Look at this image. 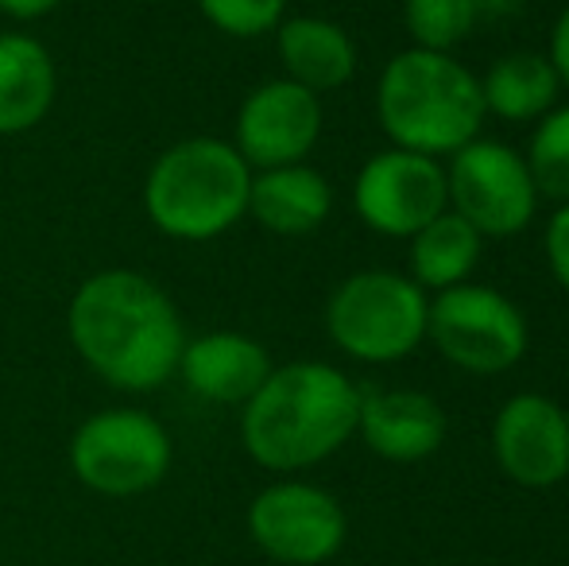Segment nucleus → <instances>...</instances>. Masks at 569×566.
I'll use <instances>...</instances> for the list:
<instances>
[{
	"mask_svg": "<svg viewBox=\"0 0 569 566\" xmlns=\"http://www.w3.org/2000/svg\"><path fill=\"white\" fill-rule=\"evenodd\" d=\"M70 469L101 497H140L171 469V435L140 408L98 411L70 438Z\"/></svg>",
	"mask_w": 569,
	"mask_h": 566,
	"instance_id": "7",
	"label": "nucleus"
},
{
	"mask_svg": "<svg viewBox=\"0 0 569 566\" xmlns=\"http://www.w3.org/2000/svg\"><path fill=\"white\" fill-rule=\"evenodd\" d=\"M198 12L232 39H260L283 23L287 0H198Z\"/></svg>",
	"mask_w": 569,
	"mask_h": 566,
	"instance_id": "22",
	"label": "nucleus"
},
{
	"mask_svg": "<svg viewBox=\"0 0 569 566\" xmlns=\"http://www.w3.org/2000/svg\"><path fill=\"white\" fill-rule=\"evenodd\" d=\"M480 257H485V237L453 210H446L407 241V276L427 295H438L457 284H469Z\"/></svg>",
	"mask_w": 569,
	"mask_h": 566,
	"instance_id": "19",
	"label": "nucleus"
},
{
	"mask_svg": "<svg viewBox=\"0 0 569 566\" xmlns=\"http://www.w3.org/2000/svg\"><path fill=\"white\" fill-rule=\"evenodd\" d=\"M480 78L461 59L407 47L376 82V121L391 148L450 159L485 129Z\"/></svg>",
	"mask_w": 569,
	"mask_h": 566,
	"instance_id": "3",
	"label": "nucleus"
},
{
	"mask_svg": "<svg viewBox=\"0 0 569 566\" xmlns=\"http://www.w3.org/2000/svg\"><path fill=\"white\" fill-rule=\"evenodd\" d=\"M74 354L120 393H151L179 373L187 326L156 280L109 268L74 291L67 307Z\"/></svg>",
	"mask_w": 569,
	"mask_h": 566,
	"instance_id": "1",
	"label": "nucleus"
},
{
	"mask_svg": "<svg viewBox=\"0 0 569 566\" xmlns=\"http://www.w3.org/2000/svg\"><path fill=\"white\" fill-rule=\"evenodd\" d=\"M450 210L465 218L485 241L516 237L539 214V190L523 156L511 143L477 137L450 156L446 167Z\"/></svg>",
	"mask_w": 569,
	"mask_h": 566,
	"instance_id": "8",
	"label": "nucleus"
},
{
	"mask_svg": "<svg viewBox=\"0 0 569 566\" xmlns=\"http://www.w3.org/2000/svg\"><path fill=\"white\" fill-rule=\"evenodd\" d=\"M496 466L519 489H555L569 477V416L542 393H519L492 419Z\"/></svg>",
	"mask_w": 569,
	"mask_h": 566,
	"instance_id": "12",
	"label": "nucleus"
},
{
	"mask_svg": "<svg viewBox=\"0 0 569 566\" xmlns=\"http://www.w3.org/2000/svg\"><path fill=\"white\" fill-rule=\"evenodd\" d=\"M480 98H485L488 117H500L508 125H531L558 106L562 82H558L547 54L508 51L485 70Z\"/></svg>",
	"mask_w": 569,
	"mask_h": 566,
	"instance_id": "18",
	"label": "nucleus"
},
{
	"mask_svg": "<svg viewBox=\"0 0 569 566\" xmlns=\"http://www.w3.org/2000/svg\"><path fill=\"white\" fill-rule=\"evenodd\" d=\"M427 341L469 377H500L523 361L531 330L508 295L469 280L430 299Z\"/></svg>",
	"mask_w": 569,
	"mask_h": 566,
	"instance_id": "6",
	"label": "nucleus"
},
{
	"mask_svg": "<svg viewBox=\"0 0 569 566\" xmlns=\"http://www.w3.org/2000/svg\"><path fill=\"white\" fill-rule=\"evenodd\" d=\"M360 416V388L326 361H291L268 373L240 408V443L256 466L299 474L333 458Z\"/></svg>",
	"mask_w": 569,
	"mask_h": 566,
	"instance_id": "2",
	"label": "nucleus"
},
{
	"mask_svg": "<svg viewBox=\"0 0 569 566\" xmlns=\"http://www.w3.org/2000/svg\"><path fill=\"white\" fill-rule=\"evenodd\" d=\"M276 51L283 78L310 93H333L357 75V43L341 23L326 16H287L276 28Z\"/></svg>",
	"mask_w": 569,
	"mask_h": 566,
	"instance_id": "15",
	"label": "nucleus"
},
{
	"mask_svg": "<svg viewBox=\"0 0 569 566\" xmlns=\"http://www.w3.org/2000/svg\"><path fill=\"white\" fill-rule=\"evenodd\" d=\"M318 137H322V98L295 86L291 78L256 86L240 101L232 125V148L252 171L307 163Z\"/></svg>",
	"mask_w": 569,
	"mask_h": 566,
	"instance_id": "11",
	"label": "nucleus"
},
{
	"mask_svg": "<svg viewBox=\"0 0 569 566\" xmlns=\"http://www.w3.org/2000/svg\"><path fill=\"white\" fill-rule=\"evenodd\" d=\"M519 4H523V0H477L480 20H503V16L519 12Z\"/></svg>",
	"mask_w": 569,
	"mask_h": 566,
	"instance_id": "26",
	"label": "nucleus"
},
{
	"mask_svg": "<svg viewBox=\"0 0 569 566\" xmlns=\"http://www.w3.org/2000/svg\"><path fill=\"white\" fill-rule=\"evenodd\" d=\"M59 75L54 59L36 36H0V137L31 132L54 106Z\"/></svg>",
	"mask_w": 569,
	"mask_h": 566,
	"instance_id": "17",
	"label": "nucleus"
},
{
	"mask_svg": "<svg viewBox=\"0 0 569 566\" xmlns=\"http://www.w3.org/2000/svg\"><path fill=\"white\" fill-rule=\"evenodd\" d=\"M248 536L283 566H322L345 547L349 520L333 493L310 481H276L248 505Z\"/></svg>",
	"mask_w": 569,
	"mask_h": 566,
	"instance_id": "9",
	"label": "nucleus"
},
{
	"mask_svg": "<svg viewBox=\"0 0 569 566\" xmlns=\"http://www.w3.org/2000/svg\"><path fill=\"white\" fill-rule=\"evenodd\" d=\"M547 59H550V67H555L558 82H562V90H569V4L558 12V20H555Z\"/></svg>",
	"mask_w": 569,
	"mask_h": 566,
	"instance_id": "24",
	"label": "nucleus"
},
{
	"mask_svg": "<svg viewBox=\"0 0 569 566\" xmlns=\"http://www.w3.org/2000/svg\"><path fill=\"white\" fill-rule=\"evenodd\" d=\"M430 295L411 276L391 268L352 272L326 302V330L345 357L391 365L427 341Z\"/></svg>",
	"mask_w": 569,
	"mask_h": 566,
	"instance_id": "5",
	"label": "nucleus"
},
{
	"mask_svg": "<svg viewBox=\"0 0 569 566\" xmlns=\"http://www.w3.org/2000/svg\"><path fill=\"white\" fill-rule=\"evenodd\" d=\"M446 430H450L446 411L430 393H419V388L360 393L357 435L376 458L396 461V466L427 461L430 454L442 450Z\"/></svg>",
	"mask_w": 569,
	"mask_h": 566,
	"instance_id": "13",
	"label": "nucleus"
},
{
	"mask_svg": "<svg viewBox=\"0 0 569 566\" xmlns=\"http://www.w3.org/2000/svg\"><path fill=\"white\" fill-rule=\"evenodd\" d=\"M276 369L268 349L240 330H210L187 338L179 357V377L194 396L210 404H240L244 408L256 388Z\"/></svg>",
	"mask_w": 569,
	"mask_h": 566,
	"instance_id": "14",
	"label": "nucleus"
},
{
	"mask_svg": "<svg viewBox=\"0 0 569 566\" xmlns=\"http://www.w3.org/2000/svg\"><path fill=\"white\" fill-rule=\"evenodd\" d=\"M59 8V0H0V16L8 20H43Z\"/></svg>",
	"mask_w": 569,
	"mask_h": 566,
	"instance_id": "25",
	"label": "nucleus"
},
{
	"mask_svg": "<svg viewBox=\"0 0 569 566\" xmlns=\"http://www.w3.org/2000/svg\"><path fill=\"white\" fill-rule=\"evenodd\" d=\"M547 268L569 295V202L558 206L547 221Z\"/></svg>",
	"mask_w": 569,
	"mask_h": 566,
	"instance_id": "23",
	"label": "nucleus"
},
{
	"mask_svg": "<svg viewBox=\"0 0 569 566\" xmlns=\"http://www.w3.org/2000/svg\"><path fill=\"white\" fill-rule=\"evenodd\" d=\"M523 163L539 198H550L558 206L569 202V106H555L535 121Z\"/></svg>",
	"mask_w": 569,
	"mask_h": 566,
	"instance_id": "20",
	"label": "nucleus"
},
{
	"mask_svg": "<svg viewBox=\"0 0 569 566\" xmlns=\"http://www.w3.org/2000/svg\"><path fill=\"white\" fill-rule=\"evenodd\" d=\"M333 187L310 163H287L252 171L248 187V218L279 237H307L330 218Z\"/></svg>",
	"mask_w": 569,
	"mask_h": 566,
	"instance_id": "16",
	"label": "nucleus"
},
{
	"mask_svg": "<svg viewBox=\"0 0 569 566\" xmlns=\"http://www.w3.org/2000/svg\"><path fill=\"white\" fill-rule=\"evenodd\" d=\"M407 36L422 51L453 54L480 23L477 0H403Z\"/></svg>",
	"mask_w": 569,
	"mask_h": 566,
	"instance_id": "21",
	"label": "nucleus"
},
{
	"mask_svg": "<svg viewBox=\"0 0 569 566\" xmlns=\"http://www.w3.org/2000/svg\"><path fill=\"white\" fill-rule=\"evenodd\" d=\"M352 210L372 234L411 241L422 226L450 210L442 159L388 148L372 156L352 182Z\"/></svg>",
	"mask_w": 569,
	"mask_h": 566,
	"instance_id": "10",
	"label": "nucleus"
},
{
	"mask_svg": "<svg viewBox=\"0 0 569 566\" xmlns=\"http://www.w3.org/2000/svg\"><path fill=\"white\" fill-rule=\"evenodd\" d=\"M252 167L229 140H179L143 179V214L171 241H213L248 218Z\"/></svg>",
	"mask_w": 569,
	"mask_h": 566,
	"instance_id": "4",
	"label": "nucleus"
}]
</instances>
